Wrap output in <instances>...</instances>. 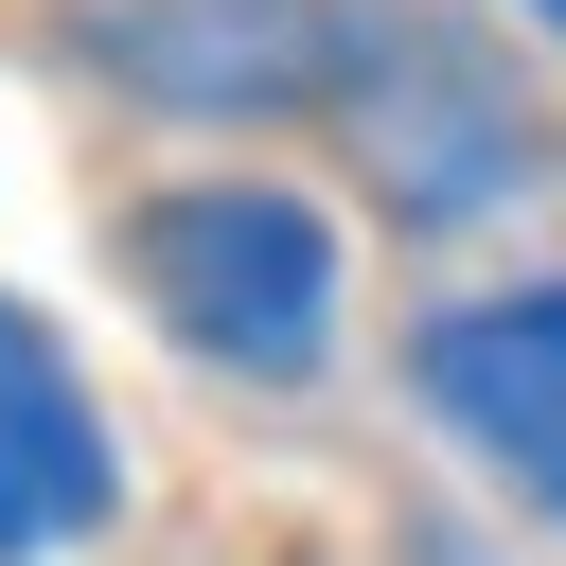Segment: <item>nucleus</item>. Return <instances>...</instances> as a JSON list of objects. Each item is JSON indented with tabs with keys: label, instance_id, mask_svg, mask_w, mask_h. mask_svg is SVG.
Segmentation results:
<instances>
[{
	"label": "nucleus",
	"instance_id": "nucleus-3",
	"mask_svg": "<svg viewBox=\"0 0 566 566\" xmlns=\"http://www.w3.org/2000/svg\"><path fill=\"white\" fill-rule=\"evenodd\" d=\"M371 0H71V53L177 124H336Z\"/></svg>",
	"mask_w": 566,
	"mask_h": 566
},
{
	"label": "nucleus",
	"instance_id": "nucleus-5",
	"mask_svg": "<svg viewBox=\"0 0 566 566\" xmlns=\"http://www.w3.org/2000/svg\"><path fill=\"white\" fill-rule=\"evenodd\" d=\"M124 513V460H106V407L88 371L53 354L35 301H0V566H53L71 531Z\"/></svg>",
	"mask_w": 566,
	"mask_h": 566
},
{
	"label": "nucleus",
	"instance_id": "nucleus-1",
	"mask_svg": "<svg viewBox=\"0 0 566 566\" xmlns=\"http://www.w3.org/2000/svg\"><path fill=\"white\" fill-rule=\"evenodd\" d=\"M124 301H142L195 371L301 389V371L336 354V230H318V195H283V177H177V195L124 212Z\"/></svg>",
	"mask_w": 566,
	"mask_h": 566
},
{
	"label": "nucleus",
	"instance_id": "nucleus-6",
	"mask_svg": "<svg viewBox=\"0 0 566 566\" xmlns=\"http://www.w3.org/2000/svg\"><path fill=\"white\" fill-rule=\"evenodd\" d=\"M531 35H548V53H566V0H531Z\"/></svg>",
	"mask_w": 566,
	"mask_h": 566
},
{
	"label": "nucleus",
	"instance_id": "nucleus-4",
	"mask_svg": "<svg viewBox=\"0 0 566 566\" xmlns=\"http://www.w3.org/2000/svg\"><path fill=\"white\" fill-rule=\"evenodd\" d=\"M407 389H424V424H442L478 478H513L531 513H566V283H478V301H442V318L407 336Z\"/></svg>",
	"mask_w": 566,
	"mask_h": 566
},
{
	"label": "nucleus",
	"instance_id": "nucleus-2",
	"mask_svg": "<svg viewBox=\"0 0 566 566\" xmlns=\"http://www.w3.org/2000/svg\"><path fill=\"white\" fill-rule=\"evenodd\" d=\"M336 124L371 142V195H389L407 230H478V212H513V195L548 177V142H531L513 71H495V53H478V18H442V0H371Z\"/></svg>",
	"mask_w": 566,
	"mask_h": 566
}]
</instances>
